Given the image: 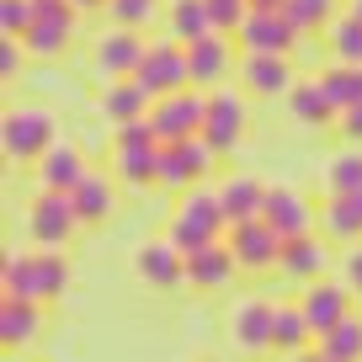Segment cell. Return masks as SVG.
Returning a JSON list of instances; mask_svg holds the SVG:
<instances>
[{"mask_svg": "<svg viewBox=\"0 0 362 362\" xmlns=\"http://www.w3.org/2000/svg\"><path fill=\"white\" fill-rule=\"evenodd\" d=\"M59 144V117L48 107H11L0 123V149L11 165H37Z\"/></svg>", "mask_w": 362, "mask_h": 362, "instance_id": "6da1fadb", "label": "cell"}, {"mask_svg": "<svg viewBox=\"0 0 362 362\" xmlns=\"http://www.w3.org/2000/svg\"><path fill=\"white\" fill-rule=\"evenodd\" d=\"M224 229H229V214H224V203H218V192H197V187H187V197H181V208L170 214L165 235L192 256V250L224 240Z\"/></svg>", "mask_w": 362, "mask_h": 362, "instance_id": "7a4b0ae2", "label": "cell"}, {"mask_svg": "<svg viewBox=\"0 0 362 362\" xmlns=\"http://www.w3.org/2000/svg\"><path fill=\"white\" fill-rule=\"evenodd\" d=\"M134 80L149 90V96H170V90L192 86L187 43H176V37H160V43H149V48H144V64L134 69Z\"/></svg>", "mask_w": 362, "mask_h": 362, "instance_id": "3957f363", "label": "cell"}, {"mask_svg": "<svg viewBox=\"0 0 362 362\" xmlns=\"http://www.w3.org/2000/svg\"><path fill=\"white\" fill-rule=\"evenodd\" d=\"M203 112H208V96H197V86H181V90H170V96H155L149 123H155V134L165 139V144H176V139L203 134Z\"/></svg>", "mask_w": 362, "mask_h": 362, "instance_id": "277c9868", "label": "cell"}, {"mask_svg": "<svg viewBox=\"0 0 362 362\" xmlns=\"http://www.w3.org/2000/svg\"><path fill=\"white\" fill-rule=\"evenodd\" d=\"M75 229H80V214H75V203H69V192L37 187L33 208H27V235H33L37 245H59L64 250L69 240H75Z\"/></svg>", "mask_w": 362, "mask_h": 362, "instance_id": "5b68a950", "label": "cell"}, {"mask_svg": "<svg viewBox=\"0 0 362 362\" xmlns=\"http://www.w3.org/2000/svg\"><path fill=\"white\" fill-rule=\"evenodd\" d=\"M229 250H235L240 272H277V256H283V235L267 224V218H240V224L224 229Z\"/></svg>", "mask_w": 362, "mask_h": 362, "instance_id": "8992f818", "label": "cell"}, {"mask_svg": "<svg viewBox=\"0 0 362 362\" xmlns=\"http://www.w3.org/2000/svg\"><path fill=\"white\" fill-rule=\"evenodd\" d=\"M75 37V6L69 0H37L33 6V27L22 33V43L33 48L37 59H59Z\"/></svg>", "mask_w": 362, "mask_h": 362, "instance_id": "52a82bcc", "label": "cell"}, {"mask_svg": "<svg viewBox=\"0 0 362 362\" xmlns=\"http://www.w3.org/2000/svg\"><path fill=\"white\" fill-rule=\"evenodd\" d=\"M235 37H240V48H245V54H288L304 33L288 22V11H256V6H250V16L240 22Z\"/></svg>", "mask_w": 362, "mask_h": 362, "instance_id": "ba28073f", "label": "cell"}, {"mask_svg": "<svg viewBox=\"0 0 362 362\" xmlns=\"http://www.w3.org/2000/svg\"><path fill=\"white\" fill-rule=\"evenodd\" d=\"M187 64H192L197 90H218L235 75V43H229V33H208L197 43H187Z\"/></svg>", "mask_w": 362, "mask_h": 362, "instance_id": "9c48e42d", "label": "cell"}, {"mask_svg": "<svg viewBox=\"0 0 362 362\" xmlns=\"http://www.w3.org/2000/svg\"><path fill=\"white\" fill-rule=\"evenodd\" d=\"M235 277H240V261L229 250V240H214V245L187 256V288H197V293H224Z\"/></svg>", "mask_w": 362, "mask_h": 362, "instance_id": "30bf717a", "label": "cell"}, {"mask_svg": "<svg viewBox=\"0 0 362 362\" xmlns=\"http://www.w3.org/2000/svg\"><path fill=\"white\" fill-rule=\"evenodd\" d=\"M203 139L229 155V149L245 139V102H240L235 90H208V112H203Z\"/></svg>", "mask_w": 362, "mask_h": 362, "instance_id": "8fae6325", "label": "cell"}, {"mask_svg": "<svg viewBox=\"0 0 362 362\" xmlns=\"http://www.w3.org/2000/svg\"><path fill=\"white\" fill-rule=\"evenodd\" d=\"M325 267H330L325 235H315V229H304V235H283L277 272H283L288 283H315V277H325Z\"/></svg>", "mask_w": 362, "mask_h": 362, "instance_id": "7c38bea8", "label": "cell"}, {"mask_svg": "<svg viewBox=\"0 0 362 362\" xmlns=\"http://www.w3.org/2000/svg\"><path fill=\"white\" fill-rule=\"evenodd\" d=\"M139 277H144L149 288H160V293H170V288H187V250H181L170 235L149 240V245L139 250Z\"/></svg>", "mask_w": 362, "mask_h": 362, "instance_id": "4fadbf2b", "label": "cell"}, {"mask_svg": "<svg viewBox=\"0 0 362 362\" xmlns=\"http://www.w3.org/2000/svg\"><path fill=\"white\" fill-rule=\"evenodd\" d=\"M69 203L80 214V229H102L107 218L117 214V181L102 176V170H86V176L69 187Z\"/></svg>", "mask_w": 362, "mask_h": 362, "instance_id": "5bb4252c", "label": "cell"}, {"mask_svg": "<svg viewBox=\"0 0 362 362\" xmlns=\"http://www.w3.org/2000/svg\"><path fill=\"white\" fill-rule=\"evenodd\" d=\"M261 218H267L277 235H304V229L320 224V208L309 203L298 187H267V208H261Z\"/></svg>", "mask_w": 362, "mask_h": 362, "instance_id": "9a60e30c", "label": "cell"}, {"mask_svg": "<svg viewBox=\"0 0 362 362\" xmlns=\"http://www.w3.org/2000/svg\"><path fill=\"white\" fill-rule=\"evenodd\" d=\"M240 86L250 90V96H288V86H293V64H288V54H245L235 64Z\"/></svg>", "mask_w": 362, "mask_h": 362, "instance_id": "2e32d148", "label": "cell"}, {"mask_svg": "<svg viewBox=\"0 0 362 362\" xmlns=\"http://www.w3.org/2000/svg\"><path fill=\"white\" fill-rule=\"evenodd\" d=\"M272 315H277V304H267V298H240L235 315H229L235 346L240 351H272Z\"/></svg>", "mask_w": 362, "mask_h": 362, "instance_id": "e0dca14e", "label": "cell"}, {"mask_svg": "<svg viewBox=\"0 0 362 362\" xmlns=\"http://www.w3.org/2000/svg\"><path fill=\"white\" fill-rule=\"evenodd\" d=\"M144 37H139V27H112V33L96 43V69H102L107 80L117 75H134L139 64H144Z\"/></svg>", "mask_w": 362, "mask_h": 362, "instance_id": "ac0fdd59", "label": "cell"}, {"mask_svg": "<svg viewBox=\"0 0 362 362\" xmlns=\"http://www.w3.org/2000/svg\"><path fill=\"white\" fill-rule=\"evenodd\" d=\"M43 309H48V304H37V298L0 293V346H6V351L27 346V341L43 330Z\"/></svg>", "mask_w": 362, "mask_h": 362, "instance_id": "d6986e66", "label": "cell"}, {"mask_svg": "<svg viewBox=\"0 0 362 362\" xmlns=\"http://www.w3.org/2000/svg\"><path fill=\"white\" fill-rule=\"evenodd\" d=\"M351 298H357V293H351L346 283H320V277H315V283L304 288V298H298V304H304V315H309V325H315V336H325V330L336 325L341 315H351Z\"/></svg>", "mask_w": 362, "mask_h": 362, "instance_id": "ffe728a7", "label": "cell"}, {"mask_svg": "<svg viewBox=\"0 0 362 362\" xmlns=\"http://www.w3.org/2000/svg\"><path fill=\"white\" fill-rule=\"evenodd\" d=\"M149 107H155V96H149L134 75L107 80V90H102V117H107L112 128H117V123H134V117H149Z\"/></svg>", "mask_w": 362, "mask_h": 362, "instance_id": "44dd1931", "label": "cell"}, {"mask_svg": "<svg viewBox=\"0 0 362 362\" xmlns=\"http://www.w3.org/2000/svg\"><path fill=\"white\" fill-rule=\"evenodd\" d=\"M33 170H37V187H48V192H69V187H75L90 165H86V155H80L75 144H64V139H59V144L48 149Z\"/></svg>", "mask_w": 362, "mask_h": 362, "instance_id": "7402d4cb", "label": "cell"}, {"mask_svg": "<svg viewBox=\"0 0 362 362\" xmlns=\"http://www.w3.org/2000/svg\"><path fill=\"white\" fill-rule=\"evenodd\" d=\"M288 112H293L304 128H330V123H341L336 102L325 96V86H320V80H298V86H288Z\"/></svg>", "mask_w": 362, "mask_h": 362, "instance_id": "603a6c76", "label": "cell"}, {"mask_svg": "<svg viewBox=\"0 0 362 362\" xmlns=\"http://www.w3.org/2000/svg\"><path fill=\"white\" fill-rule=\"evenodd\" d=\"M309 346H315V325H309L304 304H277V315H272V351L298 357Z\"/></svg>", "mask_w": 362, "mask_h": 362, "instance_id": "cb8c5ba5", "label": "cell"}, {"mask_svg": "<svg viewBox=\"0 0 362 362\" xmlns=\"http://www.w3.org/2000/svg\"><path fill=\"white\" fill-rule=\"evenodd\" d=\"M320 229L330 240H362V192H325Z\"/></svg>", "mask_w": 362, "mask_h": 362, "instance_id": "d4e9b609", "label": "cell"}, {"mask_svg": "<svg viewBox=\"0 0 362 362\" xmlns=\"http://www.w3.org/2000/svg\"><path fill=\"white\" fill-rule=\"evenodd\" d=\"M218 203H224L229 224H240V218H261V208H267V181H256V176H229L224 187H218Z\"/></svg>", "mask_w": 362, "mask_h": 362, "instance_id": "484cf974", "label": "cell"}, {"mask_svg": "<svg viewBox=\"0 0 362 362\" xmlns=\"http://www.w3.org/2000/svg\"><path fill=\"white\" fill-rule=\"evenodd\" d=\"M165 27H170V37H176V43H197V37L218 33V27H214V11H208V0H170Z\"/></svg>", "mask_w": 362, "mask_h": 362, "instance_id": "4316f807", "label": "cell"}, {"mask_svg": "<svg viewBox=\"0 0 362 362\" xmlns=\"http://www.w3.org/2000/svg\"><path fill=\"white\" fill-rule=\"evenodd\" d=\"M315 351H320V357H330V362L362 357V315H357V309H351V315H341L325 336H315Z\"/></svg>", "mask_w": 362, "mask_h": 362, "instance_id": "83f0119b", "label": "cell"}, {"mask_svg": "<svg viewBox=\"0 0 362 362\" xmlns=\"http://www.w3.org/2000/svg\"><path fill=\"white\" fill-rule=\"evenodd\" d=\"M320 86H325V96L336 102V112H346V107L362 102V64L357 59H336V64L320 75Z\"/></svg>", "mask_w": 362, "mask_h": 362, "instance_id": "f1b7e54d", "label": "cell"}, {"mask_svg": "<svg viewBox=\"0 0 362 362\" xmlns=\"http://www.w3.org/2000/svg\"><path fill=\"white\" fill-rule=\"evenodd\" d=\"M37 293H43V304H54V298L69 293V261L59 245H37Z\"/></svg>", "mask_w": 362, "mask_h": 362, "instance_id": "f546056e", "label": "cell"}, {"mask_svg": "<svg viewBox=\"0 0 362 362\" xmlns=\"http://www.w3.org/2000/svg\"><path fill=\"white\" fill-rule=\"evenodd\" d=\"M325 48H330V59H357L362 64V16L357 11L336 16V22L325 27Z\"/></svg>", "mask_w": 362, "mask_h": 362, "instance_id": "4dcf8cb0", "label": "cell"}, {"mask_svg": "<svg viewBox=\"0 0 362 362\" xmlns=\"http://www.w3.org/2000/svg\"><path fill=\"white\" fill-rule=\"evenodd\" d=\"M320 181H325V192H362V155L357 149L351 155H330Z\"/></svg>", "mask_w": 362, "mask_h": 362, "instance_id": "1f68e13d", "label": "cell"}, {"mask_svg": "<svg viewBox=\"0 0 362 362\" xmlns=\"http://www.w3.org/2000/svg\"><path fill=\"white\" fill-rule=\"evenodd\" d=\"M283 11H288V22H293L298 33H320V27L336 22V0H288Z\"/></svg>", "mask_w": 362, "mask_h": 362, "instance_id": "d6a6232c", "label": "cell"}, {"mask_svg": "<svg viewBox=\"0 0 362 362\" xmlns=\"http://www.w3.org/2000/svg\"><path fill=\"white\" fill-rule=\"evenodd\" d=\"M107 11H112L117 27H149L160 11V0H107Z\"/></svg>", "mask_w": 362, "mask_h": 362, "instance_id": "836d02e7", "label": "cell"}, {"mask_svg": "<svg viewBox=\"0 0 362 362\" xmlns=\"http://www.w3.org/2000/svg\"><path fill=\"white\" fill-rule=\"evenodd\" d=\"M33 6H37V0H0V33L22 37L27 27H33Z\"/></svg>", "mask_w": 362, "mask_h": 362, "instance_id": "e575fe53", "label": "cell"}, {"mask_svg": "<svg viewBox=\"0 0 362 362\" xmlns=\"http://www.w3.org/2000/svg\"><path fill=\"white\" fill-rule=\"evenodd\" d=\"M208 11H214L218 33H240V22L250 16V0H208Z\"/></svg>", "mask_w": 362, "mask_h": 362, "instance_id": "d590c367", "label": "cell"}, {"mask_svg": "<svg viewBox=\"0 0 362 362\" xmlns=\"http://www.w3.org/2000/svg\"><path fill=\"white\" fill-rule=\"evenodd\" d=\"M27 54H33V48H27L22 37H6V33H0V80H16V75H22V59Z\"/></svg>", "mask_w": 362, "mask_h": 362, "instance_id": "8d00e7d4", "label": "cell"}, {"mask_svg": "<svg viewBox=\"0 0 362 362\" xmlns=\"http://www.w3.org/2000/svg\"><path fill=\"white\" fill-rule=\"evenodd\" d=\"M341 283H346L351 293L362 298V245H351L346 256H341Z\"/></svg>", "mask_w": 362, "mask_h": 362, "instance_id": "74e56055", "label": "cell"}, {"mask_svg": "<svg viewBox=\"0 0 362 362\" xmlns=\"http://www.w3.org/2000/svg\"><path fill=\"white\" fill-rule=\"evenodd\" d=\"M341 134H346L351 144H362V102H357V107H346V112H341Z\"/></svg>", "mask_w": 362, "mask_h": 362, "instance_id": "f35d334b", "label": "cell"}, {"mask_svg": "<svg viewBox=\"0 0 362 362\" xmlns=\"http://www.w3.org/2000/svg\"><path fill=\"white\" fill-rule=\"evenodd\" d=\"M250 6H256V11H283L288 0H250Z\"/></svg>", "mask_w": 362, "mask_h": 362, "instance_id": "ab89813d", "label": "cell"}, {"mask_svg": "<svg viewBox=\"0 0 362 362\" xmlns=\"http://www.w3.org/2000/svg\"><path fill=\"white\" fill-rule=\"evenodd\" d=\"M69 6H75V11H102L107 0H69Z\"/></svg>", "mask_w": 362, "mask_h": 362, "instance_id": "60d3db41", "label": "cell"}, {"mask_svg": "<svg viewBox=\"0 0 362 362\" xmlns=\"http://www.w3.org/2000/svg\"><path fill=\"white\" fill-rule=\"evenodd\" d=\"M351 11H357V16H362V0H351Z\"/></svg>", "mask_w": 362, "mask_h": 362, "instance_id": "b9f144b4", "label": "cell"}]
</instances>
